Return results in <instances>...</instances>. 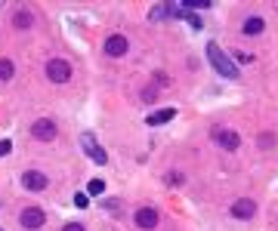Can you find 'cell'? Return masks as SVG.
Instances as JSON below:
<instances>
[{"label": "cell", "instance_id": "obj_3", "mask_svg": "<svg viewBox=\"0 0 278 231\" xmlns=\"http://www.w3.org/2000/svg\"><path fill=\"white\" fill-rule=\"evenodd\" d=\"M31 133H34V139H40V142H53V139L59 136V127H56V120L40 117V120H34Z\"/></svg>", "mask_w": 278, "mask_h": 231}, {"label": "cell", "instance_id": "obj_16", "mask_svg": "<svg viewBox=\"0 0 278 231\" xmlns=\"http://www.w3.org/2000/svg\"><path fill=\"white\" fill-rule=\"evenodd\" d=\"M180 6H182V3H180ZM182 15H185V19H189V25H192V28H201V19H198L195 13H189V10H185V6H182Z\"/></svg>", "mask_w": 278, "mask_h": 231}, {"label": "cell", "instance_id": "obj_10", "mask_svg": "<svg viewBox=\"0 0 278 231\" xmlns=\"http://www.w3.org/2000/svg\"><path fill=\"white\" fill-rule=\"evenodd\" d=\"M22 182H25L28 191H44V188H47V176H44V173H37V170H28L22 176Z\"/></svg>", "mask_w": 278, "mask_h": 231}, {"label": "cell", "instance_id": "obj_15", "mask_svg": "<svg viewBox=\"0 0 278 231\" xmlns=\"http://www.w3.org/2000/svg\"><path fill=\"white\" fill-rule=\"evenodd\" d=\"M87 191H90V194H96V197H99V194H102V191H105V182H102V179H90V185H87Z\"/></svg>", "mask_w": 278, "mask_h": 231}, {"label": "cell", "instance_id": "obj_9", "mask_svg": "<svg viewBox=\"0 0 278 231\" xmlns=\"http://www.w3.org/2000/svg\"><path fill=\"white\" fill-rule=\"evenodd\" d=\"M213 139L220 142V148H226V151H235V148H238V142H241L235 130H216Z\"/></svg>", "mask_w": 278, "mask_h": 231}, {"label": "cell", "instance_id": "obj_8", "mask_svg": "<svg viewBox=\"0 0 278 231\" xmlns=\"http://www.w3.org/2000/svg\"><path fill=\"white\" fill-rule=\"evenodd\" d=\"M127 49H130V40L124 37V34H112V37L105 40V53L108 56H124Z\"/></svg>", "mask_w": 278, "mask_h": 231}, {"label": "cell", "instance_id": "obj_20", "mask_svg": "<svg viewBox=\"0 0 278 231\" xmlns=\"http://www.w3.org/2000/svg\"><path fill=\"white\" fill-rule=\"evenodd\" d=\"M10 148H13V142H0V158H6V154H10Z\"/></svg>", "mask_w": 278, "mask_h": 231}, {"label": "cell", "instance_id": "obj_1", "mask_svg": "<svg viewBox=\"0 0 278 231\" xmlns=\"http://www.w3.org/2000/svg\"><path fill=\"white\" fill-rule=\"evenodd\" d=\"M207 59H210V65H213V68L220 71L223 77H232V80L238 77V65H235L216 43H207Z\"/></svg>", "mask_w": 278, "mask_h": 231}, {"label": "cell", "instance_id": "obj_7", "mask_svg": "<svg viewBox=\"0 0 278 231\" xmlns=\"http://www.w3.org/2000/svg\"><path fill=\"white\" fill-rule=\"evenodd\" d=\"M136 225L139 228H146V231H151V228H158V210H151V207H142V210H136Z\"/></svg>", "mask_w": 278, "mask_h": 231}, {"label": "cell", "instance_id": "obj_19", "mask_svg": "<svg viewBox=\"0 0 278 231\" xmlns=\"http://www.w3.org/2000/svg\"><path fill=\"white\" fill-rule=\"evenodd\" d=\"M62 231H83V225H81V222H68Z\"/></svg>", "mask_w": 278, "mask_h": 231}, {"label": "cell", "instance_id": "obj_21", "mask_svg": "<svg viewBox=\"0 0 278 231\" xmlns=\"http://www.w3.org/2000/svg\"><path fill=\"white\" fill-rule=\"evenodd\" d=\"M142 99H146V102H151V99H155V87H148V89H142Z\"/></svg>", "mask_w": 278, "mask_h": 231}, {"label": "cell", "instance_id": "obj_5", "mask_svg": "<svg viewBox=\"0 0 278 231\" xmlns=\"http://www.w3.org/2000/svg\"><path fill=\"white\" fill-rule=\"evenodd\" d=\"M22 228H40L47 222V216H44V210H37V207H28V210H22Z\"/></svg>", "mask_w": 278, "mask_h": 231}, {"label": "cell", "instance_id": "obj_13", "mask_svg": "<svg viewBox=\"0 0 278 231\" xmlns=\"http://www.w3.org/2000/svg\"><path fill=\"white\" fill-rule=\"evenodd\" d=\"M260 31H263V19H260V15H247V22H244V34H260Z\"/></svg>", "mask_w": 278, "mask_h": 231}, {"label": "cell", "instance_id": "obj_14", "mask_svg": "<svg viewBox=\"0 0 278 231\" xmlns=\"http://www.w3.org/2000/svg\"><path fill=\"white\" fill-rule=\"evenodd\" d=\"M13 74H16V65L10 59H0V80H10Z\"/></svg>", "mask_w": 278, "mask_h": 231}, {"label": "cell", "instance_id": "obj_11", "mask_svg": "<svg viewBox=\"0 0 278 231\" xmlns=\"http://www.w3.org/2000/svg\"><path fill=\"white\" fill-rule=\"evenodd\" d=\"M173 117H176V111H173V108H161V111L148 114V117H146V123H148V127H161V123H170Z\"/></svg>", "mask_w": 278, "mask_h": 231}, {"label": "cell", "instance_id": "obj_18", "mask_svg": "<svg viewBox=\"0 0 278 231\" xmlns=\"http://www.w3.org/2000/svg\"><path fill=\"white\" fill-rule=\"evenodd\" d=\"M87 194H78V197H74V207H81V210H87Z\"/></svg>", "mask_w": 278, "mask_h": 231}, {"label": "cell", "instance_id": "obj_4", "mask_svg": "<svg viewBox=\"0 0 278 231\" xmlns=\"http://www.w3.org/2000/svg\"><path fill=\"white\" fill-rule=\"evenodd\" d=\"M81 148H83V151H87L96 163H108V154L102 151V148H99V142H96V139H93L90 133H83V136H81Z\"/></svg>", "mask_w": 278, "mask_h": 231}, {"label": "cell", "instance_id": "obj_22", "mask_svg": "<svg viewBox=\"0 0 278 231\" xmlns=\"http://www.w3.org/2000/svg\"><path fill=\"white\" fill-rule=\"evenodd\" d=\"M102 207L105 210H121V203H117V201H102Z\"/></svg>", "mask_w": 278, "mask_h": 231}, {"label": "cell", "instance_id": "obj_6", "mask_svg": "<svg viewBox=\"0 0 278 231\" xmlns=\"http://www.w3.org/2000/svg\"><path fill=\"white\" fill-rule=\"evenodd\" d=\"M232 216H235V219H254V216H257V203L247 201V197H241V201L232 203Z\"/></svg>", "mask_w": 278, "mask_h": 231}, {"label": "cell", "instance_id": "obj_12", "mask_svg": "<svg viewBox=\"0 0 278 231\" xmlns=\"http://www.w3.org/2000/svg\"><path fill=\"white\" fill-rule=\"evenodd\" d=\"M13 25H16V28H22V31H25V28H31V25H34V15H31L28 10H19V13L13 15Z\"/></svg>", "mask_w": 278, "mask_h": 231}, {"label": "cell", "instance_id": "obj_2", "mask_svg": "<svg viewBox=\"0 0 278 231\" xmlns=\"http://www.w3.org/2000/svg\"><path fill=\"white\" fill-rule=\"evenodd\" d=\"M47 77L53 80V84H65V80L71 77V65L65 59H49L47 62Z\"/></svg>", "mask_w": 278, "mask_h": 231}, {"label": "cell", "instance_id": "obj_17", "mask_svg": "<svg viewBox=\"0 0 278 231\" xmlns=\"http://www.w3.org/2000/svg\"><path fill=\"white\" fill-rule=\"evenodd\" d=\"M257 142H260V148H272V145H275V136H272V133H263Z\"/></svg>", "mask_w": 278, "mask_h": 231}]
</instances>
